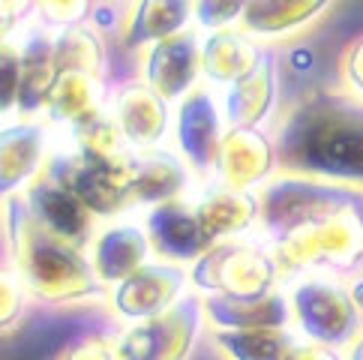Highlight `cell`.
<instances>
[{"mask_svg":"<svg viewBox=\"0 0 363 360\" xmlns=\"http://www.w3.org/2000/svg\"><path fill=\"white\" fill-rule=\"evenodd\" d=\"M108 106H111V96L99 75L60 72L55 79V87H51L48 99H45L43 114L55 130H69V126H75L79 120H84Z\"/></svg>","mask_w":363,"mask_h":360,"instance_id":"24","label":"cell"},{"mask_svg":"<svg viewBox=\"0 0 363 360\" xmlns=\"http://www.w3.org/2000/svg\"><path fill=\"white\" fill-rule=\"evenodd\" d=\"M133 196L141 208H157V204L186 198L192 186V169L177 150L153 147L135 150L133 157Z\"/></svg>","mask_w":363,"mask_h":360,"instance_id":"20","label":"cell"},{"mask_svg":"<svg viewBox=\"0 0 363 360\" xmlns=\"http://www.w3.org/2000/svg\"><path fill=\"white\" fill-rule=\"evenodd\" d=\"M250 0H196V28L204 33L235 28Z\"/></svg>","mask_w":363,"mask_h":360,"instance_id":"31","label":"cell"},{"mask_svg":"<svg viewBox=\"0 0 363 360\" xmlns=\"http://www.w3.org/2000/svg\"><path fill=\"white\" fill-rule=\"evenodd\" d=\"M126 21H129V16H123V4H118V0H99V4L90 9V24H94L99 33H121L123 36Z\"/></svg>","mask_w":363,"mask_h":360,"instance_id":"33","label":"cell"},{"mask_svg":"<svg viewBox=\"0 0 363 360\" xmlns=\"http://www.w3.org/2000/svg\"><path fill=\"white\" fill-rule=\"evenodd\" d=\"M51 126L40 118H9L0 133V192L12 198L21 186H30L51 159Z\"/></svg>","mask_w":363,"mask_h":360,"instance_id":"11","label":"cell"},{"mask_svg":"<svg viewBox=\"0 0 363 360\" xmlns=\"http://www.w3.org/2000/svg\"><path fill=\"white\" fill-rule=\"evenodd\" d=\"M285 291H289L294 330L301 339L345 351L363 330V315L345 276L303 274L285 282Z\"/></svg>","mask_w":363,"mask_h":360,"instance_id":"4","label":"cell"},{"mask_svg":"<svg viewBox=\"0 0 363 360\" xmlns=\"http://www.w3.org/2000/svg\"><path fill=\"white\" fill-rule=\"evenodd\" d=\"M21 45V94H18V118H36L45 108V99L57 79L55 57V30L43 24H30L16 33Z\"/></svg>","mask_w":363,"mask_h":360,"instance_id":"19","label":"cell"},{"mask_svg":"<svg viewBox=\"0 0 363 360\" xmlns=\"http://www.w3.org/2000/svg\"><path fill=\"white\" fill-rule=\"evenodd\" d=\"M55 57H57V72H87L102 79V72H106L102 33L94 24H72V28L57 30Z\"/></svg>","mask_w":363,"mask_h":360,"instance_id":"27","label":"cell"},{"mask_svg":"<svg viewBox=\"0 0 363 360\" xmlns=\"http://www.w3.org/2000/svg\"><path fill=\"white\" fill-rule=\"evenodd\" d=\"M9 267L21 276L30 298L43 303H99L108 300V286L99 279L90 252L55 237L33 223L24 198H4Z\"/></svg>","mask_w":363,"mask_h":360,"instance_id":"2","label":"cell"},{"mask_svg":"<svg viewBox=\"0 0 363 360\" xmlns=\"http://www.w3.org/2000/svg\"><path fill=\"white\" fill-rule=\"evenodd\" d=\"M345 360H363V330L357 333V339L345 349Z\"/></svg>","mask_w":363,"mask_h":360,"instance_id":"38","label":"cell"},{"mask_svg":"<svg viewBox=\"0 0 363 360\" xmlns=\"http://www.w3.org/2000/svg\"><path fill=\"white\" fill-rule=\"evenodd\" d=\"M145 225L153 243V252L162 261L189 267L213 247V240L204 235V228L199 223L192 198H174V201L150 208L145 216Z\"/></svg>","mask_w":363,"mask_h":360,"instance_id":"16","label":"cell"},{"mask_svg":"<svg viewBox=\"0 0 363 360\" xmlns=\"http://www.w3.org/2000/svg\"><path fill=\"white\" fill-rule=\"evenodd\" d=\"M189 267L174 261H147L133 276H126L108 291V306L126 325L168 313L177 300H184L189 288Z\"/></svg>","mask_w":363,"mask_h":360,"instance_id":"8","label":"cell"},{"mask_svg":"<svg viewBox=\"0 0 363 360\" xmlns=\"http://www.w3.org/2000/svg\"><path fill=\"white\" fill-rule=\"evenodd\" d=\"M228 130L225 111L211 87L199 84L174 108V145L196 177L213 174L216 153Z\"/></svg>","mask_w":363,"mask_h":360,"instance_id":"9","label":"cell"},{"mask_svg":"<svg viewBox=\"0 0 363 360\" xmlns=\"http://www.w3.org/2000/svg\"><path fill=\"white\" fill-rule=\"evenodd\" d=\"M129 171H133V159L126 162L90 159L67 145L51 153L43 174L69 186L96 220H118V216L135 208L133 174Z\"/></svg>","mask_w":363,"mask_h":360,"instance_id":"6","label":"cell"},{"mask_svg":"<svg viewBox=\"0 0 363 360\" xmlns=\"http://www.w3.org/2000/svg\"><path fill=\"white\" fill-rule=\"evenodd\" d=\"M279 96V57L274 48H264L262 60L240 81L225 87L223 111L228 126H262L277 108Z\"/></svg>","mask_w":363,"mask_h":360,"instance_id":"18","label":"cell"},{"mask_svg":"<svg viewBox=\"0 0 363 360\" xmlns=\"http://www.w3.org/2000/svg\"><path fill=\"white\" fill-rule=\"evenodd\" d=\"M189 21H196V0H135L121 45L123 51L150 48L189 30Z\"/></svg>","mask_w":363,"mask_h":360,"instance_id":"23","label":"cell"},{"mask_svg":"<svg viewBox=\"0 0 363 360\" xmlns=\"http://www.w3.org/2000/svg\"><path fill=\"white\" fill-rule=\"evenodd\" d=\"M189 282L201 298H258L279 288L282 267L264 237H238L216 243L196 264H189Z\"/></svg>","mask_w":363,"mask_h":360,"instance_id":"5","label":"cell"},{"mask_svg":"<svg viewBox=\"0 0 363 360\" xmlns=\"http://www.w3.org/2000/svg\"><path fill=\"white\" fill-rule=\"evenodd\" d=\"M57 360H121L114 349V337H82L69 342Z\"/></svg>","mask_w":363,"mask_h":360,"instance_id":"32","label":"cell"},{"mask_svg":"<svg viewBox=\"0 0 363 360\" xmlns=\"http://www.w3.org/2000/svg\"><path fill=\"white\" fill-rule=\"evenodd\" d=\"M21 198L28 204V213L33 216V223H40L45 231L72 243V247L90 249V243L96 237V231H94L96 216L84 208L82 198L69 186L40 174L30 186H24Z\"/></svg>","mask_w":363,"mask_h":360,"instance_id":"12","label":"cell"},{"mask_svg":"<svg viewBox=\"0 0 363 360\" xmlns=\"http://www.w3.org/2000/svg\"><path fill=\"white\" fill-rule=\"evenodd\" d=\"M277 171V141L262 126H228L216 153L213 180L238 189H262Z\"/></svg>","mask_w":363,"mask_h":360,"instance_id":"10","label":"cell"},{"mask_svg":"<svg viewBox=\"0 0 363 360\" xmlns=\"http://www.w3.org/2000/svg\"><path fill=\"white\" fill-rule=\"evenodd\" d=\"M342 79H345V87L352 90L354 96H363V36H357V40L345 48Z\"/></svg>","mask_w":363,"mask_h":360,"instance_id":"34","label":"cell"},{"mask_svg":"<svg viewBox=\"0 0 363 360\" xmlns=\"http://www.w3.org/2000/svg\"><path fill=\"white\" fill-rule=\"evenodd\" d=\"M28 18H36V0H4V40L28 28Z\"/></svg>","mask_w":363,"mask_h":360,"instance_id":"35","label":"cell"},{"mask_svg":"<svg viewBox=\"0 0 363 360\" xmlns=\"http://www.w3.org/2000/svg\"><path fill=\"white\" fill-rule=\"evenodd\" d=\"M28 300H30L28 286H24L21 276L6 264L4 274H0V313H4L0 315V327H4V333H9L21 321Z\"/></svg>","mask_w":363,"mask_h":360,"instance_id":"30","label":"cell"},{"mask_svg":"<svg viewBox=\"0 0 363 360\" xmlns=\"http://www.w3.org/2000/svg\"><path fill=\"white\" fill-rule=\"evenodd\" d=\"M204 318L213 330H262V327H291V300L289 291L274 288L258 298H223L207 294Z\"/></svg>","mask_w":363,"mask_h":360,"instance_id":"21","label":"cell"},{"mask_svg":"<svg viewBox=\"0 0 363 360\" xmlns=\"http://www.w3.org/2000/svg\"><path fill=\"white\" fill-rule=\"evenodd\" d=\"M264 48L243 28H225L201 36V79L213 87H231L262 60Z\"/></svg>","mask_w":363,"mask_h":360,"instance_id":"22","label":"cell"},{"mask_svg":"<svg viewBox=\"0 0 363 360\" xmlns=\"http://www.w3.org/2000/svg\"><path fill=\"white\" fill-rule=\"evenodd\" d=\"M274 141L282 174L363 189V99L318 90L285 114Z\"/></svg>","mask_w":363,"mask_h":360,"instance_id":"1","label":"cell"},{"mask_svg":"<svg viewBox=\"0 0 363 360\" xmlns=\"http://www.w3.org/2000/svg\"><path fill=\"white\" fill-rule=\"evenodd\" d=\"M141 79L168 102H180L201 81V36L189 28L177 36L147 48L141 63Z\"/></svg>","mask_w":363,"mask_h":360,"instance_id":"14","label":"cell"},{"mask_svg":"<svg viewBox=\"0 0 363 360\" xmlns=\"http://www.w3.org/2000/svg\"><path fill=\"white\" fill-rule=\"evenodd\" d=\"M204 321V298L189 291L168 313L126 325L114 337V349L121 360H189Z\"/></svg>","mask_w":363,"mask_h":360,"instance_id":"7","label":"cell"},{"mask_svg":"<svg viewBox=\"0 0 363 360\" xmlns=\"http://www.w3.org/2000/svg\"><path fill=\"white\" fill-rule=\"evenodd\" d=\"M111 114L133 150L162 147L168 130H172V102L157 94L145 79L114 87Z\"/></svg>","mask_w":363,"mask_h":360,"instance_id":"13","label":"cell"},{"mask_svg":"<svg viewBox=\"0 0 363 360\" xmlns=\"http://www.w3.org/2000/svg\"><path fill=\"white\" fill-rule=\"evenodd\" d=\"M153 255V243L147 235L145 220H118L96 231L90 243V261H94L99 279L106 286H118L126 276H133L138 267H145Z\"/></svg>","mask_w":363,"mask_h":360,"instance_id":"17","label":"cell"},{"mask_svg":"<svg viewBox=\"0 0 363 360\" xmlns=\"http://www.w3.org/2000/svg\"><path fill=\"white\" fill-rule=\"evenodd\" d=\"M94 9V0H36V24L48 30H63L72 24H84Z\"/></svg>","mask_w":363,"mask_h":360,"instance_id":"29","label":"cell"},{"mask_svg":"<svg viewBox=\"0 0 363 360\" xmlns=\"http://www.w3.org/2000/svg\"><path fill=\"white\" fill-rule=\"evenodd\" d=\"M336 0H250L240 28L255 40H279L318 21Z\"/></svg>","mask_w":363,"mask_h":360,"instance_id":"25","label":"cell"},{"mask_svg":"<svg viewBox=\"0 0 363 360\" xmlns=\"http://www.w3.org/2000/svg\"><path fill=\"white\" fill-rule=\"evenodd\" d=\"M348 288H352V298L357 303V310L363 315V270H357L354 276H348Z\"/></svg>","mask_w":363,"mask_h":360,"instance_id":"37","label":"cell"},{"mask_svg":"<svg viewBox=\"0 0 363 360\" xmlns=\"http://www.w3.org/2000/svg\"><path fill=\"white\" fill-rule=\"evenodd\" d=\"M285 360H345V351L342 349H330V345L309 342V339H297Z\"/></svg>","mask_w":363,"mask_h":360,"instance_id":"36","label":"cell"},{"mask_svg":"<svg viewBox=\"0 0 363 360\" xmlns=\"http://www.w3.org/2000/svg\"><path fill=\"white\" fill-rule=\"evenodd\" d=\"M213 345L225 360H285L294 342L291 327H262V330H213Z\"/></svg>","mask_w":363,"mask_h":360,"instance_id":"26","label":"cell"},{"mask_svg":"<svg viewBox=\"0 0 363 360\" xmlns=\"http://www.w3.org/2000/svg\"><path fill=\"white\" fill-rule=\"evenodd\" d=\"M21 94V45L16 36L4 40V55H0V108L6 114H16Z\"/></svg>","mask_w":363,"mask_h":360,"instance_id":"28","label":"cell"},{"mask_svg":"<svg viewBox=\"0 0 363 360\" xmlns=\"http://www.w3.org/2000/svg\"><path fill=\"white\" fill-rule=\"evenodd\" d=\"M258 196H262L258 237L277 247V243L330 220L333 213L352 208L363 196V189L303 174H277L258 189Z\"/></svg>","mask_w":363,"mask_h":360,"instance_id":"3","label":"cell"},{"mask_svg":"<svg viewBox=\"0 0 363 360\" xmlns=\"http://www.w3.org/2000/svg\"><path fill=\"white\" fill-rule=\"evenodd\" d=\"M196 213L204 228V235L216 243L223 240H238L252 235L262 223V196L255 189H238L228 184L211 180L204 184L196 198Z\"/></svg>","mask_w":363,"mask_h":360,"instance_id":"15","label":"cell"}]
</instances>
